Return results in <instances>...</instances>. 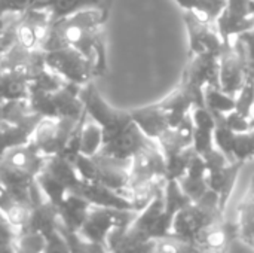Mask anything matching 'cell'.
Wrapping results in <instances>:
<instances>
[{"mask_svg": "<svg viewBox=\"0 0 254 253\" xmlns=\"http://www.w3.org/2000/svg\"><path fill=\"white\" fill-rule=\"evenodd\" d=\"M243 166H244V163L234 161L229 166H226L225 169L207 173L208 188L219 195V204H220V209H222L223 213H225L226 206L229 203V198H231V195H232V192L235 189L238 174H240Z\"/></svg>", "mask_w": 254, "mask_h": 253, "instance_id": "e0dca14e", "label": "cell"}, {"mask_svg": "<svg viewBox=\"0 0 254 253\" xmlns=\"http://www.w3.org/2000/svg\"><path fill=\"white\" fill-rule=\"evenodd\" d=\"M155 253H195V249L189 240L179 236L168 234L155 240Z\"/></svg>", "mask_w": 254, "mask_h": 253, "instance_id": "484cf974", "label": "cell"}, {"mask_svg": "<svg viewBox=\"0 0 254 253\" xmlns=\"http://www.w3.org/2000/svg\"><path fill=\"white\" fill-rule=\"evenodd\" d=\"M153 253H155V252H153Z\"/></svg>", "mask_w": 254, "mask_h": 253, "instance_id": "60d3db41", "label": "cell"}, {"mask_svg": "<svg viewBox=\"0 0 254 253\" xmlns=\"http://www.w3.org/2000/svg\"><path fill=\"white\" fill-rule=\"evenodd\" d=\"M237 224V239L244 245L254 249V192L247 191L244 200L238 207Z\"/></svg>", "mask_w": 254, "mask_h": 253, "instance_id": "ffe728a7", "label": "cell"}, {"mask_svg": "<svg viewBox=\"0 0 254 253\" xmlns=\"http://www.w3.org/2000/svg\"><path fill=\"white\" fill-rule=\"evenodd\" d=\"M225 9H226V0H196L192 12H195L201 19L214 24Z\"/></svg>", "mask_w": 254, "mask_h": 253, "instance_id": "83f0119b", "label": "cell"}, {"mask_svg": "<svg viewBox=\"0 0 254 253\" xmlns=\"http://www.w3.org/2000/svg\"><path fill=\"white\" fill-rule=\"evenodd\" d=\"M138 212L134 210H119L107 207L92 206L86 221L79 230V236L88 242L107 246V237L116 228L129 227L137 218Z\"/></svg>", "mask_w": 254, "mask_h": 253, "instance_id": "8992f818", "label": "cell"}, {"mask_svg": "<svg viewBox=\"0 0 254 253\" xmlns=\"http://www.w3.org/2000/svg\"><path fill=\"white\" fill-rule=\"evenodd\" d=\"M79 176L73 161L64 155L48 157L40 173L37 174V185L46 200L58 206L68 194L74 192L80 185Z\"/></svg>", "mask_w": 254, "mask_h": 253, "instance_id": "277c9868", "label": "cell"}, {"mask_svg": "<svg viewBox=\"0 0 254 253\" xmlns=\"http://www.w3.org/2000/svg\"><path fill=\"white\" fill-rule=\"evenodd\" d=\"M103 146V131L101 127L88 116H83L79 127V154L86 157H94L101 151Z\"/></svg>", "mask_w": 254, "mask_h": 253, "instance_id": "44dd1931", "label": "cell"}, {"mask_svg": "<svg viewBox=\"0 0 254 253\" xmlns=\"http://www.w3.org/2000/svg\"><path fill=\"white\" fill-rule=\"evenodd\" d=\"M176 3H177L183 10H193L196 0H176Z\"/></svg>", "mask_w": 254, "mask_h": 253, "instance_id": "8d00e7d4", "label": "cell"}, {"mask_svg": "<svg viewBox=\"0 0 254 253\" xmlns=\"http://www.w3.org/2000/svg\"><path fill=\"white\" fill-rule=\"evenodd\" d=\"M129 113L140 131L150 140L156 142L170 128L167 112L161 107L159 103L132 109Z\"/></svg>", "mask_w": 254, "mask_h": 253, "instance_id": "9a60e30c", "label": "cell"}, {"mask_svg": "<svg viewBox=\"0 0 254 253\" xmlns=\"http://www.w3.org/2000/svg\"><path fill=\"white\" fill-rule=\"evenodd\" d=\"M79 121L58 119V118H42L34 130L31 142L40 149V152L45 157L63 155Z\"/></svg>", "mask_w": 254, "mask_h": 253, "instance_id": "52a82bcc", "label": "cell"}, {"mask_svg": "<svg viewBox=\"0 0 254 253\" xmlns=\"http://www.w3.org/2000/svg\"><path fill=\"white\" fill-rule=\"evenodd\" d=\"M57 209L61 228L70 233H79L92 209V204L82 195L71 192L57 206Z\"/></svg>", "mask_w": 254, "mask_h": 253, "instance_id": "2e32d148", "label": "cell"}, {"mask_svg": "<svg viewBox=\"0 0 254 253\" xmlns=\"http://www.w3.org/2000/svg\"><path fill=\"white\" fill-rule=\"evenodd\" d=\"M249 133H250V139H252V143H253V151H254V128H250V130H249Z\"/></svg>", "mask_w": 254, "mask_h": 253, "instance_id": "74e56055", "label": "cell"}, {"mask_svg": "<svg viewBox=\"0 0 254 253\" xmlns=\"http://www.w3.org/2000/svg\"><path fill=\"white\" fill-rule=\"evenodd\" d=\"M110 253H153L155 240H146L129 230V227L116 228L107 237Z\"/></svg>", "mask_w": 254, "mask_h": 253, "instance_id": "ac0fdd59", "label": "cell"}, {"mask_svg": "<svg viewBox=\"0 0 254 253\" xmlns=\"http://www.w3.org/2000/svg\"><path fill=\"white\" fill-rule=\"evenodd\" d=\"M112 0H49L45 10L52 19L74 15L86 9H110Z\"/></svg>", "mask_w": 254, "mask_h": 253, "instance_id": "d6986e66", "label": "cell"}, {"mask_svg": "<svg viewBox=\"0 0 254 253\" xmlns=\"http://www.w3.org/2000/svg\"><path fill=\"white\" fill-rule=\"evenodd\" d=\"M232 158L234 161L240 163H247L249 160L254 158L253 143L250 139V133H237L234 139V146H232Z\"/></svg>", "mask_w": 254, "mask_h": 253, "instance_id": "4dcf8cb0", "label": "cell"}, {"mask_svg": "<svg viewBox=\"0 0 254 253\" xmlns=\"http://www.w3.org/2000/svg\"><path fill=\"white\" fill-rule=\"evenodd\" d=\"M45 52V64L60 75L64 81L85 86L97 78L95 66L80 51L71 46H64Z\"/></svg>", "mask_w": 254, "mask_h": 253, "instance_id": "5b68a950", "label": "cell"}, {"mask_svg": "<svg viewBox=\"0 0 254 253\" xmlns=\"http://www.w3.org/2000/svg\"><path fill=\"white\" fill-rule=\"evenodd\" d=\"M247 79V60L241 45L237 40L234 43H225L219 57V88L223 92L235 97Z\"/></svg>", "mask_w": 254, "mask_h": 253, "instance_id": "ba28073f", "label": "cell"}, {"mask_svg": "<svg viewBox=\"0 0 254 253\" xmlns=\"http://www.w3.org/2000/svg\"><path fill=\"white\" fill-rule=\"evenodd\" d=\"M0 212H3L12 221V224L16 227L18 231H19V227L22 225V222L27 216V212H28L27 207L19 206L12 198V195L9 194V191L4 188V185L1 182H0Z\"/></svg>", "mask_w": 254, "mask_h": 253, "instance_id": "d4e9b609", "label": "cell"}, {"mask_svg": "<svg viewBox=\"0 0 254 253\" xmlns=\"http://www.w3.org/2000/svg\"><path fill=\"white\" fill-rule=\"evenodd\" d=\"M204 100L205 106L213 113L226 115L235 110V97L223 92L219 86H207L204 91Z\"/></svg>", "mask_w": 254, "mask_h": 253, "instance_id": "603a6c76", "label": "cell"}, {"mask_svg": "<svg viewBox=\"0 0 254 253\" xmlns=\"http://www.w3.org/2000/svg\"><path fill=\"white\" fill-rule=\"evenodd\" d=\"M173 216L165 212L164 191L158 194L129 225V230L146 240H156L159 237L171 234Z\"/></svg>", "mask_w": 254, "mask_h": 253, "instance_id": "9c48e42d", "label": "cell"}, {"mask_svg": "<svg viewBox=\"0 0 254 253\" xmlns=\"http://www.w3.org/2000/svg\"><path fill=\"white\" fill-rule=\"evenodd\" d=\"M185 22L189 36V57L204 54L220 57L225 42L214 24L201 19L192 10H185Z\"/></svg>", "mask_w": 254, "mask_h": 253, "instance_id": "30bf717a", "label": "cell"}, {"mask_svg": "<svg viewBox=\"0 0 254 253\" xmlns=\"http://www.w3.org/2000/svg\"><path fill=\"white\" fill-rule=\"evenodd\" d=\"M223 216L225 213L220 209L219 195L208 189V192L201 200L192 201L176 213L171 225V234L192 242L201 231Z\"/></svg>", "mask_w": 254, "mask_h": 253, "instance_id": "3957f363", "label": "cell"}, {"mask_svg": "<svg viewBox=\"0 0 254 253\" xmlns=\"http://www.w3.org/2000/svg\"><path fill=\"white\" fill-rule=\"evenodd\" d=\"M164 203H165V212L170 216H176L179 210L186 207L192 203V200L183 192L179 180H167L164 186Z\"/></svg>", "mask_w": 254, "mask_h": 253, "instance_id": "7402d4cb", "label": "cell"}, {"mask_svg": "<svg viewBox=\"0 0 254 253\" xmlns=\"http://www.w3.org/2000/svg\"><path fill=\"white\" fill-rule=\"evenodd\" d=\"M234 239H237V224L223 216L201 231L190 243L195 253H228Z\"/></svg>", "mask_w": 254, "mask_h": 253, "instance_id": "8fae6325", "label": "cell"}, {"mask_svg": "<svg viewBox=\"0 0 254 253\" xmlns=\"http://www.w3.org/2000/svg\"><path fill=\"white\" fill-rule=\"evenodd\" d=\"M45 237L39 234H18L15 253H43Z\"/></svg>", "mask_w": 254, "mask_h": 253, "instance_id": "1f68e13d", "label": "cell"}, {"mask_svg": "<svg viewBox=\"0 0 254 253\" xmlns=\"http://www.w3.org/2000/svg\"><path fill=\"white\" fill-rule=\"evenodd\" d=\"M60 227L61 222L57 206L52 204L49 200H43L28 209L18 234H39L46 239L51 234L57 233Z\"/></svg>", "mask_w": 254, "mask_h": 253, "instance_id": "7c38bea8", "label": "cell"}, {"mask_svg": "<svg viewBox=\"0 0 254 253\" xmlns=\"http://www.w3.org/2000/svg\"><path fill=\"white\" fill-rule=\"evenodd\" d=\"M82 86L65 82L61 88L51 92H33L28 104L33 113L42 118L74 119L79 121L86 113L82 100Z\"/></svg>", "mask_w": 254, "mask_h": 253, "instance_id": "7a4b0ae2", "label": "cell"}, {"mask_svg": "<svg viewBox=\"0 0 254 253\" xmlns=\"http://www.w3.org/2000/svg\"><path fill=\"white\" fill-rule=\"evenodd\" d=\"M40 119L37 113H30L18 121L0 119V158L10 149L28 143Z\"/></svg>", "mask_w": 254, "mask_h": 253, "instance_id": "4fadbf2b", "label": "cell"}, {"mask_svg": "<svg viewBox=\"0 0 254 253\" xmlns=\"http://www.w3.org/2000/svg\"><path fill=\"white\" fill-rule=\"evenodd\" d=\"M43 253H70L67 239L64 237L61 230H58L57 233L46 237Z\"/></svg>", "mask_w": 254, "mask_h": 253, "instance_id": "e575fe53", "label": "cell"}, {"mask_svg": "<svg viewBox=\"0 0 254 253\" xmlns=\"http://www.w3.org/2000/svg\"><path fill=\"white\" fill-rule=\"evenodd\" d=\"M192 115V121L195 128H201V130H214L216 127V116L214 113L207 107V106H195L190 110Z\"/></svg>", "mask_w": 254, "mask_h": 253, "instance_id": "d6a6232c", "label": "cell"}, {"mask_svg": "<svg viewBox=\"0 0 254 253\" xmlns=\"http://www.w3.org/2000/svg\"><path fill=\"white\" fill-rule=\"evenodd\" d=\"M253 15H254V12H253Z\"/></svg>", "mask_w": 254, "mask_h": 253, "instance_id": "ab89813d", "label": "cell"}, {"mask_svg": "<svg viewBox=\"0 0 254 253\" xmlns=\"http://www.w3.org/2000/svg\"><path fill=\"white\" fill-rule=\"evenodd\" d=\"M216 116V127L213 130V136H214V145L217 149H220L231 161H234L232 158V146H234V139H235V131H232L226 122H225V115L222 113H214Z\"/></svg>", "mask_w": 254, "mask_h": 253, "instance_id": "cb8c5ba5", "label": "cell"}, {"mask_svg": "<svg viewBox=\"0 0 254 253\" xmlns=\"http://www.w3.org/2000/svg\"><path fill=\"white\" fill-rule=\"evenodd\" d=\"M179 183L183 189V192L192 200V201H198L201 200L207 192H208V183H207V177H193V176H183L179 179Z\"/></svg>", "mask_w": 254, "mask_h": 253, "instance_id": "f546056e", "label": "cell"}, {"mask_svg": "<svg viewBox=\"0 0 254 253\" xmlns=\"http://www.w3.org/2000/svg\"><path fill=\"white\" fill-rule=\"evenodd\" d=\"M225 122L235 133H246V131L250 130V119L243 116L237 110H232V112L226 113L225 115Z\"/></svg>", "mask_w": 254, "mask_h": 253, "instance_id": "d590c367", "label": "cell"}, {"mask_svg": "<svg viewBox=\"0 0 254 253\" xmlns=\"http://www.w3.org/2000/svg\"><path fill=\"white\" fill-rule=\"evenodd\" d=\"M110 9H86L70 16L52 19L40 45L42 51H52L71 46L80 51L95 66L97 76L107 70L106 43L103 27L109 18Z\"/></svg>", "mask_w": 254, "mask_h": 253, "instance_id": "6da1fadb", "label": "cell"}, {"mask_svg": "<svg viewBox=\"0 0 254 253\" xmlns=\"http://www.w3.org/2000/svg\"><path fill=\"white\" fill-rule=\"evenodd\" d=\"M235 110L246 118H252L254 113V79H247L244 86L235 95Z\"/></svg>", "mask_w": 254, "mask_h": 253, "instance_id": "f1b7e54d", "label": "cell"}, {"mask_svg": "<svg viewBox=\"0 0 254 253\" xmlns=\"http://www.w3.org/2000/svg\"><path fill=\"white\" fill-rule=\"evenodd\" d=\"M61 233L64 234V237L67 239L68 248H70V253H110L107 246L104 245H98V243H92L85 240L83 237H80L77 233H70L65 231L64 228H61Z\"/></svg>", "mask_w": 254, "mask_h": 253, "instance_id": "4316f807", "label": "cell"}, {"mask_svg": "<svg viewBox=\"0 0 254 253\" xmlns=\"http://www.w3.org/2000/svg\"><path fill=\"white\" fill-rule=\"evenodd\" d=\"M192 146L196 151V154H199V155H204L208 151H211L213 148H216L213 131L211 130L195 128L193 130V142H192Z\"/></svg>", "mask_w": 254, "mask_h": 253, "instance_id": "836d02e7", "label": "cell"}, {"mask_svg": "<svg viewBox=\"0 0 254 253\" xmlns=\"http://www.w3.org/2000/svg\"><path fill=\"white\" fill-rule=\"evenodd\" d=\"M76 194L82 195L85 200H88L92 206L95 207H107V209H119V210H135L134 204L119 194L115 189H110L101 183L95 182H86L82 179L80 185L74 191Z\"/></svg>", "mask_w": 254, "mask_h": 253, "instance_id": "5bb4252c", "label": "cell"}, {"mask_svg": "<svg viewBox=\"0 0 254 253\" xmlns=\"http://www.w3.org/2000/svg\"><path fill=\"white\" fill-rule=\"evenodd\" d=\"M252 1V12H254V0H250Z\"/></svg>", "mask_w": 254, "mask_h": 253, "instance_id": "f35d334b", "label": "cell"}]
</instances>
